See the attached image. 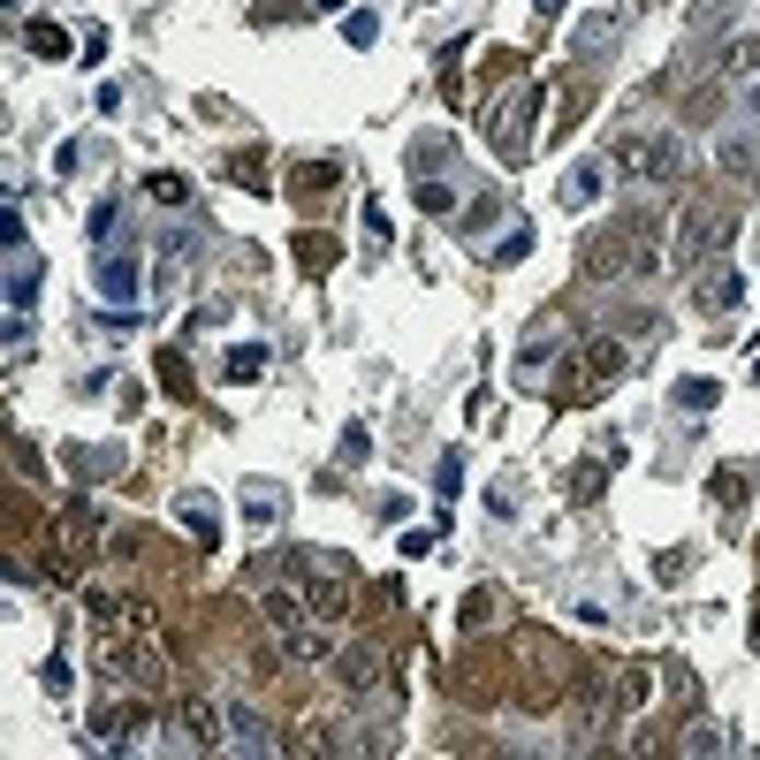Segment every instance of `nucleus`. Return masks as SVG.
<instances>
[{
    "mask_svg": "<svg viewBox=\"0 0 760 760\" xmlns=\"http://www.w3.org/2000/svg\"><path fill=\"white\" fill-rule=\"evenodd\" d=\"M282 578L297 586V601H304V616H312V623H342V616H350V594H342V563H335V556H312V548H297Z\"/></svg>",
    "mask_w": 760,
    "mask_h": 760,
    "instance_id": "nucleus-1",
    "label": "nucleus"
},
{
    "mask_svg": "<svg viewBox=\"0 0 760 760\" xmlns=\"http://www.w3.org/2000/svg\"><path fill=\"white\" fill-rule=\"evenodd\" d=\"M616 160H623L639 183H677V175H685V145L662 138V130H631V138L616 145Z\"/></svg>",
    "mask_w": 760,
    "mask_h": 760,
    "instance_id": "nucleus-2",
    "label": "nucleus"
},
{
    "mask_svg": "<svg viewBox=\"0 0 760 760\" xmlns=\"http://www.w3.org/2000/svg\"><path fill=\"white\" fill-rule=\"evenodd\" d=\"M92 746H107V753H145V746H160V715H152V708H107V715H92Z\"/></svg>",
    "mask_w": 760,
    "mask_h": 760,
    "instance_id": "nucleus-3",
    "label": "nucleus"
},
{
    "mask_svg": "<svg viewBox=\"0 0 760 760\" xmlns=\"http://www.w3.org/2000/svg\"><path fill=\"white\" fill-rule=\"evenodd\" d=\"M540 100H548V92L525 84L517 100L494 107V152H502V160H525V152H533V115H540Z\"/></svg>",
    "mask_w": 760,
    "mask_h": 760,
    "instance_id": "nucleus-4",
    "label": "nucleus"
},
{
    "mask_svg": "<svg viewBox=\"0 0 760 760\" xmlns=\"http://www.w3.org/2000/svg\"><path fill=\"white\" fill-rule=\"evenodd\" d=\"M92 290L107 304L138 297V244H100V252H92Z\"/></svg>",
    "mask_w": 760,
    "mask_h": 760,
    "instance_id": "nucleus-5",
    "label": "nucleus"
},
{
    "mask_svg": "<svg viewBox=\"0 0 760 760\" xmlns=\"http://www.w3.org/2000/svg\"><path fill=\"white\" fill-rule=\"evenodd\" d=\"M198 252H206V244H198L190 229L160 236V244H152V297H175V290H183V274L198 267Z\"/></svg>",
    "mask_w": 760,
    "mask_h": 760,
    "instance_id": "nucleus-6",
    "label": "nucleus"
},
{
    "mask_svg": "<svg viewBox=\"0 0 760 760\" xmlns=\"http://www.w3.org/2000/svg\"><path fill=\"white\" fill-rule=\"evenodd\" d=\"M54 540H61V548H54V578H77V563H84V556H92V540H100V517H92V502H69Z\"/></svg>",
    "mask_w": 760,
    "mask_h": 760,
    "instance_id": "nucleus-7",
    "label": "nucleus"
},
{
    "mask_svg": "<svg viewBox=\"0 0 760 760\" xmlns=\"http://www.w3.org/2000/svg\"><path fill=\"white\" fill-rule=\"evenodd\" d=\"M723 236H730L723 213H685V221H677V252H685V259H715Z\"/></svg>",
    "mask_w": 760,
    "mask_h": 760,
    "instance_id": "nucleus-8",
    "label": "nucleus"
},
{
    "mask_svg": "<svg viewBox=\"0 0 760 760\" xmlns=\"http://www.w3.org/2000/svg\"><path fill=\"white\" fill-rule=\"evenodd\" d=\"M646 700H654V677H646L639 662H608V708H616V715H639Z\"/></svg>",
    "mask_w": 760,
    "mask_h": 760,
    "instance_id": "nucleus-9",
    "label": "nucleus"
},
{
    "mask_svg": "<svg viewBox=\"0 0 760 760\" xmlns=\"http://www.w3.org/2000/svg\"><path fill=\"white\" fill-rule=\"evenodd\" d=\"M601 190H608L601 160H571V167H563V183H556V198H563L571 213H586V206H601Z\"/></svg>",
    "mask_w": 760,
    "mask_h": 760,
    "instance_id": "nucleus-10",
    "label": "nucleus"
},
{
    "mask_svg": "<svg viewBox=\"0 0 760 760\" xmlns=\"http://www.w3.org/2000/svg\"><path fill=\"white\" fill-rule=\"evenodd\" d=\"M623 365H631V350H623L616 335H601V342H586V396H601V388H616V381H623Z\"/></svg>",
    "mask_w": 760,
    "mask_h": 760,
    "instance_id": "nucleus-11",
    "label": "nucleus"
},
{
    "mask_svg": "<svg viewBox=\"0 0 760 760\" xmlns=\"http://www.w3.org/2000/svg\"><path fill=\"white\" fill-rule=\"evenodd\" d=\"M175 517H183V533H190L198 548H221V502H206V494H183V502H175Z\"/></svg>",
    "mask_w": 760,
    "mask_h": 760,
    "instance_id": "nucleus-12",
    "label": "nucleus"
},
{
    "mask_svg": "<svg viewBox=\"0 0 760 760\" xmlns=\"http://www.w3.org/2000/svg\"><path fill=\"white\" fill-rule=\"evenodd\" d=\"M183 730H190V746H229V708H213V700H190L183 708Z\"/></svg>",
    "mask_w": 760,
    "mask_h": 760,
    "instance_id": "nucleus-13",
    "label": "nucleus"
},
{
    "mask_svg": "<svg viewBox=\"0 0 760 760\" xmlns=\"http://www.w3.org/2000/svg\"><path fill=\"white\" fill-rule=\"evenodd\" d=\"M335 677H342V692H373L381 685V654L373 646H350V654H335Z\"/></svg>",
    "mask_w": 760,
    "mask_h": 760,
    "instance_id": "nucleus-14",
    "label": "nucleus"
},
{
    "mask_svg": "<svg viewBox=\"0 0 760 760\" xmlns=\"http://www.w3.org/2000/svg\"><path fill=\"white\" fill-rule=\"evenodd\" d=\"M229 746H236V753H274V730H267V715H252V708H229Z\"/></svg>",
    "mask_w": 760,
    "mask_h": 760,
    "instance_id": "nucleus-15",
    "label": "nucleus"
},
{
    "mask_svg": "<svg viewBox=\"0 0 760 760\" xmlns=\"http://www.w3.org/2000/svg\"><path fill=\"white\" fill-rule=\"evenodd\" d=\"M282 654H290V662H335V631L290 623V631H282Z\"/></svg>",
    "mask_w": 760,
    "mask_h": 760,
    "instance_id": "nucleus-16",
    "label": "nucleus"
},
{
    "mask_svg": "<svg viewBox=\"0 0 760 760\" xmlns=\"http://www.w3.org/2000/svg\"><path fill=\"white\" fill-rule=\"evenodd\" d=\"M282 510H290V494H282L274 479H252V487H244V517H252V525H282Z\"/></svg>",
    "mask_w": 760,
    "mask_h": 760,
    "instance_id": "nucleus-17",
    "label": "nucleus"
},
{
    "mask_svg": "<svg viewBox=\"0 0 760 760\" xmlns=\"http://www.w3.org/2000/svg\"><path fill=\"white\" fill-rule=\"evenodd\" d=\"M616 31H623L616 15H586V23H578V38H571V46H578V61H594V54H608V46H616Z\"/></svg>",
    "mask_w": 760,
    "mask_h": 760,
    "instance_id": "nucleus-18",
    "label": "nucleus"
},
{
    "mask_svg": "<svg viewBox=\"0 0 760 760\" xmlns=\"http://www.w3.org/2000/svg\"><path fill=\"white\" fill-rule=\"evenodd\" d=\"M700 304H708V312H738V304H746V274H730V267H723V274H708Z\"/></svg>",
    "mask_w": 760,
    "mask_h": 760,
    "instance_id": "nucleus-19",
    "label": "nucleus"
},
{
    "mask_svg": "<svg viewBox=\"0 0 760 760\" xmlns=\"http://www.w3.org/2000/svg\"><path fill=\"white\" fill-rule=\"evenodd\" d=\"M145 198H152V206H175V213H183V206H190V175L160 167V175H145Z\"/></svg>",
    "mask_w": 760,
    "mask_h": 760,
    "instance_id": "nucleus-20",
    "label": "nucleus"
},
{
    "mask_svg": "<svg viewBox=\"0 0 760 760\" xmlns=\"http://www.w3.org/2000/svg\"><path fill=\"white\" fill-rule=\"evenodd\" d=\"M23 46H31V54H38V61H61V54H69V31H61V23H46V15H38V23H31V31H23Z\"/></svg>",
    "mask_w": 760,
    "mask_h": 760,
    "instance_id": "nucleus-21",
    "label": "nucleus"
},
{
    "mask_svg": "<svg viewBox=\"0 0 760 760\" xmlns=\"http://www.w3.org/2000/svg\"><path fill=\"white\" fill-rule=\"evenodd\" d=\"M525 252H533V221H510V229L494 236V252H487V259H494V267H517Z\"/></svg>",
    "mask_w": 760,
    "mask_h": 760,
    "instance_id": "nucleus-22",
    "label": "nucleus"
},
{
    "mask_svg": "<svg viewBox=\"0 0 760 760\" xmlns=\"http://www.w3.org/2000/svg\"><path fill=\"white\" fill-rule=\"evenodd\" d=\"M31 297H38V259H23V252H15V259H8V304L23 312Z\"/></svg>",
    "mask_w": 760,
    "mask_h": 760,
    "instance_id": "nucleus-23",
    "label": "nucleus"
},
{
    "mask_svg": "<svg viewBox=\"0 0 760 760\" xmlns=\"http://www.w3.org/2000/svg\"><path fill=\"white\" fill-rule=\"evenodd\" d=\"M221 373H229V381H259V373H267V342H236Z\"/></svg>",
    "mask_w": 760,
    "mask_h": 760,
    "instance_id": "nucleus-24",
    "label": "nucleus"
},
{
    "mask_svg": "<svg viewBox=\"0 0 760 760\" xmlns=\"http://www.w3.org/2000/svg\"><path fill=\"white\" fill-rule=\"evenodd\" d=\"M723 167H730V175H753V167H760V138H753V130L723 138Z\"/></svg>",
    "mask_w": 760,
    "mask_h": 760,
    "instance_id": "nucleus-25",
    "label": "nucleus"
},
{
    "mask_svg": "<svg viewBox=\"0 0 760 760\" xmlns=\"http://www.w3.org/2000/svg\"><path fill=\"white\" fill-rule=\"evenodd\" d=\"M115 229H122V206H115V198H100V206H92V221H84L92 252H100V244H115Z\"/></svg>",
    "mask_w": 760,
    "mask_h": 760,
    "instance_id": "nucleus-26",
    "label": "nucleus"
},
{
    "mask_svg": "<svg viewBox=\"0 0 760 760\" xmlns=\"http://www.w3.org/2000/svg\"><path fill=\"white\" fill-rule=\"evenodd\" d=\"M723 69H730L738 84H746V77H760V31H753V38H738V46L723 54Z\"/></svg>",
    "mask_w": 760,
    "mask_h": 760,
    "instance_id": "nucleus-27",
    "label": "nucleus"
},
{
    "mask_svg": "<svg viewBox=\"0 0 760 760\" xmlns=\"http://www.w3.org/2000/svg\"><path fill=\"white\" fill-rule=\"evenodd\" d=\"M715 404H723L715 381H677V411H715Z\"/></svg>",
    "mask_w": 760,
    "mask_h": 760,
    "instance_id": "nucleus-28",
    "label": "nucleus"
},
{
    "mask_svg": "<svg viewBox=\"0 0 760 760\" xmlns=\"http://www.w3.org/2000/svg\"><path fill=\"white\" fill-rule=\"evenodd\" d=\"M449 138H442V130H434V138H419V145H411V167H419V175H434V167H442V160H449Z\"/></svg>",
    "mask_w": 760,
    "mask_h": 760,
    "instance_id": "nucleus-29",
    "label": "nucleus"
},
{
    "mask_svg": "<svg viewBox=\"0 0 760 760\" xmlns=\"http://www.w3.org/2000/svg\"><path fill=\"white\" fill-rule=\"evenodd\" d=\"M342 38H350V46H373V38H381V15H373V8H350V15H342Z\"/></svg>",
    "mask_w": 760,
    "mask_h": 760,
    "instance_id": "nucleus-30",
    "label": "nucleus"
},
{
    "mask_svg": "<svg viewBox=\"0 0 760 760\" xmlns=\"http://www.w3.org/2000/svg\"><path fill=\"white\" fill-rule=\"evenodd\" d=\"M419 206H426V213H456V190L442 175H419Z\"/></svg>",
    "mask_w": 760,
    "mask_h": 760,
    "instance_id": "nucleus-31",
    "label": "nucleus"
},
{
    "mask_svg": "<svg viewBox=\"0 0 760 760\" xmlns=\"http://www.w3.org/2000/svg\"><path fill=\"white\" fill-rule=\"evenodd\" d=\"M548 350H556V327H548V335H533V342L517 350V373H540V365H548Z\"/></svg>",
    "mask_w": 760,
    "mask_h": 760,
    "instance_id": "nucleus-32",
    "label": "nucleus"
},
{
    "mask_svg": "<svg viewBox=\"0 0 760 760\" xmlns=\"http://www.w3.org/2000/svg\"><path fill=\"white\" fill-rule=\"evenodd\" d=\"M335 175H342V167H327V160H304V167H297V190H335Z\"/></svg>",
    "mask_w": 760,
    "mask_h": 760,
    "instance_id": "nucleus-33",
    "label": "nucleus"
},
{
    "mask_svg": "<svg viewBox=\"0 0 760 760\" xmlns=\"http://www.w3.org/2000/svg\"><path fill=\"white\" fill-rule=\"evenodd\" d=\"M456 623H464V631H487V623H494V594H471V601H464V616H456Z\"/></svg>",
    "mask_w": 760,
    "mask_h": 760,
    "instance_id": "nucleus-34",
    "label": "nucleus"
},
{
    "mask_svg": "<svg viewBox=\"0 0 760 760\" xmlns=\"http://www.w3.org/2000/svg\"><path fill=\"white\" fill-rule=\"evenodd\" d=\"M571 494L594 502V494H601V464H571Z\"/></svg>",
    "mask_w": 760,
    "mask_h": 760,
    "instance_id": "nucleus-35",
    "label": "nucleus"
},
{
    "mask_svg": "<svg viewBox=\"0 0 760 760\" xmlns=\"http://www.w3.org/2000/svg\"><path fill=\"white\" fill-rule=\"evenodd\" d=\"M456 487H464V456H442V471H434V494H449V502H456Z\"/></svg>",
    "mask_w": 760,
    "mask_h": 760,
    "instance_id": "nucleus-36",
    "label": "nucleus"
},
{
    "mask_svg": "<svg viewBox=\"0 0 760 760\" xmlns=\"http://www.w3.org/2000/svg\"><path fill=\"white\" fill-rule=\"evenodd\" d=\"M373 456V434L365 426H342V464H365Z\"/></svg>",
    "mask_w": 760,
    "mask_h": 760,
    "instance_id": "nucleus-37",
    "label": "nucleus"
},
{
    "mask_svg": "<svg viewBox=\"0 0 760 760\" xmlns=\"http://www.w3.org/2000/svg\"><path fill=\"white\" fill-rule=\"evenodd\" d=\"M236 183H244V190H267V160L244 152V160H236Z\"/></svg>",
    "mask_w": 760,
    "mask_h": 760,
    "instance_id": "nucleus-38",
    "label": "nucleus"
},
{
    "mask_svg": "<svg viewBox=\"0 0 760 760\" xmlns=\"http://www.w3.org/2000/svg\"><path fill=\"white\" fill-rule=\"evenodd\" d=\"M494 213H502V198H494V190H479V198H471V213H464V229H487Z\"/></svg>",
    "mask_w": 760,
    "mask_h": 760,
    "instance_id": "nucleus-39",
    "label": "nucleus"
},
{
    "mask_svg": "<svg viewBox=\"0 0 760 760\" xmlns=\"http://www.w3.org/2000/svg\"><path fill=\"white\" fill-rule=\"evenodd\" d=\"M160 381H167V388H175V396H190V373H183V358H175V350H167V358H160Z\"/></svg>",
    "mask_w": 760,
    "mask_h": 760,
    "instance_id": "nucleus-40",
    "label": "nucleus"
},
{
    "mask_svg": "<svg viewBox=\"0 0 760 760\" xmlns=\"http://www.w3.org/2000/svg\"><path fill=\"white\" fill-rule=\"evenodd\" d=\"M297 259H304V274H319V267H327V236H304Z\"/></svg>",
    "mask_w": 760,
    "mask_h": 760,
    "instance_id": "nucleus-41",
    "label": "nucleus"
},
{
    "mask_svg": "<svg viewBox=\"0 0 760 760\" xmlns=\"http://www.w3.org/2000/svg\"><path fill=\"white\" fill-rule=\"evenodd\" d=\"M533 8H540V15H548V23H556V15H563V0H533Z\"/></svg>",
    "mask_w": 760,
    "mask_h": 760,
    "instance_id": "nucleus-42",
    "label": "nucleus"
},
{
    "mask_svg": "<svg viewBox=\"0 0 760 760\" xmlns=\"http://www.w3.org/2000/svg\"><path fill=\"white\" fill-rule=\"evenodd\" d=\"M312 8H319V15H342V8H350V0H312Z\"/></svg>",
    "mask_w": 760,
    "mask_h": 760,
    "instance_id": "nucleus-43",
    "label": "nucleus"
},
{
    "mask_svg": "<svg viewBox=\"0 0 760 760\" xmlns=\"http://www.w3.org/2000/svg\"><path fill=\"white\" fill-rule=\"evenodd\" d=\"M715 8H730V0H700V15H715Z\"/></svg>",
    "mask_w": 760,
    "mask_h": 760,
    "instance_id": "nucleus-44",
    "label": "nucleus"
},
{
    "mask_svg": "<svg viewBox=\"0 0 760 760\" xmlns=\"http://www.w3.org/2000/svg\"><path fill=\"white\" fill-rule=\"evenodd\" d=\"M753 381H760V350H753Z\"/></svg>",
    "mask_w": 760,
    "mask_h": 760,
    "instance_id": "nucleus-45",
    "label": "nucleus"
}]
</instances>
